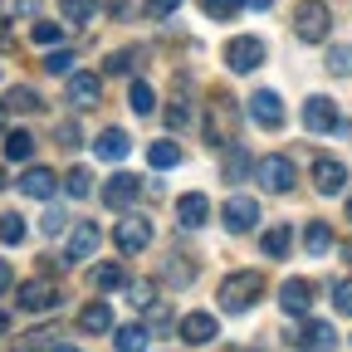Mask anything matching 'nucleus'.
Returning a JSON list of instances; mask_svg holds the SVG:
<instances>
[{
    "instance_id": "16",
    "label": "nucleus",
    "mask_w": 352,
    "mask_h": 352,
    "mask_svg": "<svg viewBox=\"0 0 352 352\" xmlns=\"http://www.w3.org/2000/svg\"><path fill=\"white\" fill-rule=\"evenodd\" d=\"M314 186H318L323 196H338V191L347 186V166L333 162V157H318V162H314Z\"/></svg>"
},
{
    "instance_id": "8",
    "label": "nucleus",
    "mask_w": 352,
    "mask_h": 352,
    "mask_svg": "<svg viewBox=\"0 0 352 352\" xmlns=\"http://www.w3.org/2000/svg\"><path fill=\"white\" fill-rule=\"evenodd\" d=\"M113 240H118V250H122V254H142V250L152 245V220H142V215H127V220H118Z\"/></svg>"
},
{
    "instance_id": "30",
    "label": "nucleus",
    "mask_w": 352,
    "mask_h": 352,
    "mask_svg": "<svg viewBox=\"0 0 352 352\" xmlns=\"http://www.w3.org/2000/svg\"><path fill=\"white\" fill-rule=\"evenodd\" d=\"M6 108L10 113H39V94H34V88H10V94H6Z\"/></svg>"
},
{
    "instance_id": "46",
    "label": "nucleus",
    "mask_w": 352,
    "mask_h": 352,
    "mask_svg": "<svg viewBox=\"0 0 352 352\" xmlns=\"http://www.w3.org/2000/svg\"><path fill=\"white\" fill-rule=\"evenodd\" d=\"M15 10H20V15H34L39 6H34V0H15Z\"/></svg>"
},
{
    "instance_id": "11",
    "label": "nucleus",
    "mask_w": 352,
    "mask_h": 352,
    "mask_svg": "<svg viewBox=\"0 0 352 352\" xmlns=\"http://www.w3.org/2000/svg\"><path fill=\"white\" fill-rule=\"evenodd\" d=\"M98 245H103V230L94 226V220H74V230H69V254H64V259H69V264H74V259H88Z\"/></svg>"
},
{
    "instance_id": "53",
    "label": "nucleus",
    "mask_w": 352,
    "mask_h": 352,
    "mask_svg": "<svg viewBox=\"0 0 352 352\" xmlns=\"http://www.w3.org/2000/svg\"><path fill=\"white\" fill-rule=\"evenodd\" d=\"M0 191H6V171H0Z\"/></svg>"
},
{
    "instance_id": "19",
    "label": "nucleus",
    "mask_w": 352,
    "mask_h": 352,
    "mask_svg": "<svg viewBox=\"0 0 352 352\" xmlns=\"http://www.w3.org/2000/svg\"><path fill=\"white\" fill-rule=\"evenodd\" d=\"M176 215H182V230H201L210 220V201L201 191H186L182 201H176Z\"/></svg>"
},
{
    "instance_id": "18",
    "label": "nucleus",
    "mask_w": 352,
    "mask_h": 352,
    "mask_svg": "<svg viewBox=\"0 0 352 352\" xmlns=\"http://www.w3.org/2000/svg\"><path fill=\"white\" fill-rule=\"evenodd\" d=\"M20 191L34 196V201H50V196L59 191V176H54L50 166H30V171L20 176Z\"/></svg>"
},
{
    "instance_id": "25",
    "label": "nucleus",
    "mask_w": 352,
    "mask_h": 352,
    "mask_svg": "<svg viewBox=\"0 0 352 352\" xmlns=\"http://www.w3.org/2000/svg\"><path fill=\"white\" fill-rule=\"evenodd\" d=\"M113 342H118V352H147V328L122 323V328H113Z\"/></svg>"
},
{
    "instance_id": "41",
    "label": "nucleus",
    "mask_w": 352,
    "mask_h": 352,
    "mask_svg": "<svg viewBox=\"0 0 352 352\" xmlns=\"http://www.w3.org/2000/svg\"><path fill=\"white\" fill-rule=\"evenodd\" d=\"M132 59H138V50H118V54H108V64H103V69H108V74H127V69H132Z\"/></svg>"
},
{
    "instance_id": "47",
    "label": "nucleus",
    "mask_w": 352,
    "mask_h": 352,
    "mask_svg": "<svg viewBox=\"0 0 352 352\" xmlns=\"http://www.w3.org/2000/svg\"><path fill=\"white\" fill-rule=\"evenodd\" d=\"M245 6H250V10H270V6H274V0H245Z\"/></svg>"
},
{
    "instance_id": "39",
    "label": "nucleus",
    "mask_w": 352,
    "mask_h": 352,
    "mask_svg": "<svg viewBox=\"0 0 352 352\" xmlns=\"http://www.w3.org/2000/svg\"><path fill=\"white\" fill-rule=\"evenodd\" d=\"M64 226H69V215H64V210H44V220H39V230H44V235H64Z\"/></svg>"
},
{
    "instance_id": "2",
    "label": "nucleus",
    "mask_w": 352,
    "mask_h": 352,
    "mask_svg": "<svg viewBox=\"0 0 352 352\" xmlns=\"http://www.w3.org/2000/svg\"><path fill=\"white\" fill-rule=\"evenodd\" d=\"M333 30V10L323 6V0H298V10H294V34L303 44H323Z\"/></svg>"
},
{
    "instance_id": "28",
    "label": "nucleus",
    "mask_w": 352,
    "mask_h": 352,
    "mask_svg": "<svg viewBox=\"0 0 352 352\" xmlns=\"http://www.w3.org/2000/svg\"><path fill=\"white\" fill-rule=\"evenodd\" d=\"M147 162H152L157 171H171L176 162H182V147H176V142H152V147H147Z\"/></svg>"
},
{
    "instance_id": "13",
    "label": "nucleus",
    "mask_w": 352,
    "mask_h": 352,
    "mask_svg": "<svg viewBox=\"0 0 352 352\" xmlns=\"http://www.w3.org/2000/svg\"><path fill=\"white\" fill-rule=\"evenodd\" d=\"M289 342L303 347V352H333L338 347V333H333V323H303Z\"/></svg>"
},
{
    "instance_id": "45",
    "label": "nucleus",
    "mask_w": 352,
    "mask_h": 352,
    "mask_svg": "<svg viewBox=\"0 0 352 352\" xmlns=\"http://www.w3.org/2000/svg\"><path fill=\"white\" fill-rule=\"evenodd\" d=\"M6 289H10V264L0 259V294H6Z\"/></svg>"
},
{
    "instance_id": "10",
    "label": "nucleus",
    "mask_w": 352,
    "mask_h": 352,
    "mask_svg": "<svg viewBox=\"0 0 352 352\" xmlns=\"http://www.w3.org/2000/svg\"><path fill=\"white\" fill-rule=\"evenodd\" d=\"M142 196V182L132 171H113L108 176V186H103V201H108V210H132V201Z\"/></svg>"
},
{
    "instance_id": "21",
    "label": "nucleus",
    "mask_w": 352,
    "mask_h": 352,
    "mask_svg": "<svg viewBox=\"0 0 352 352\" xmlns=\"http://www.w3.org/2000/svg\"><path fill=\"white\" fill-rule=\"evenodd\" d=\"M182 338H186L191 347H206V342L215 338V318H210V314H186V318H182Z\"/></svg>"
},
{
    "instance_id": "17",
    "label": "nucleus",
    "mask_w": 352,
    "mask_h": 352,
    "mask_svg": "<svg viewBox=\"0 0 352 352\" xmlns=\"http://www.w3.org/2000/svg\"><path fill=\"white\" fill-rule=\"evenodd\" d=\"M78 328H83V333H113V328H118V323H113V303H108V298L83 303V308H78Z\"/></svg>"
},
{
    "instance_id": "40",
    "label": "nucleus",
    "mask_w": 352,
    "mask_h": 352,
    "mask_svg": "<svg viewBox=\"0 0 352 352\" xmlns=\"http://www.w3.org/2000/svg\"><path fill=\"white\" fill-rule=\"evenodd\" d=\"M333 303H338V314H347V318H352V279L333 284Z\"/></svg>"
},
{
    "instance_id": "48",
    "label": "nucleus",
    "mask_w": 352,
    "mask_h": 352,
    "mask_svg": "<svg viewBox=\"0 0 352 352\" xmlns=\"http://www.w3.org/2000/svg\"><path fill=\"white\" fill-rule=\"evenodd\" d=\"M0 50H10V34H6V20H0Z\"/></svg>"
},
{
    "instance_id": "9",
    "label": "nucleus",
    "mask_w": 352,
    "mask_h": 352,
    "mask_svg": "<svg viewBox=\"0 0 352 352\" xmlns=\"http://www.w3.org/2000/svg\"><path fill=\"white\" fill-rule=\"evenodd\" d=\"M303 127H308V132H338V127H342L338 103H333L328 94H314V98L303 103Z\"/></svg>"
},
{
    "instance_id": "26",
    "label": "nucleus",
    "mask_w": 352,
    "mask_h": 352,
    "mask_svg": "<svg viewBox=\"0 0 352 352\" xmlns=\"http://www.w3.org/2000/svg\"><path fill=\"white\" fill-rule=\"evenodd\" d=\"M127 103H132V113H157V88L147 83V78H132V94H127Z\"/></svg>"
},
{
    "instance_id": "38",
    "label": "nucleus",
    "mask_w": 352,
    "mask_h": 352,
    "mask_svg": "<svg viewBox=\"0 0 352 352\" xmlns=\"http://www.w3.org/2000/svg\"><path fill=\"white\" fill-rule=\"evenodd\" d=\"M328 74H352V50H347V44H333V50H328Z\"/></svg>"
},
{
    "instance_id": "15",
    "label": "nucleus",
    "mask_w": 352,
    "mask_h": 352,
    "mask_svg": "<svg viewBox=\"0 0 352 352\" xmlns=\"http://www.w3.org/2000/svg\"><path fill=\"white\" fill-rule=\"evenodd\" d=\"M279 303H284V314L303 318L308 308H314V284H308V279H284V289H279Z\"/></svg>"
},
{
    "instance_id": "24",
    "label": "nucleus",
    "mask_w": 352,
    "mask_h": 352,
    "mask_svg": "<svg viewBox=\"0 0 352 352\" xmlns=\"http://www.w3.org/2000/svg\"><path fill=\"white\" fill-rule=\"evenodd\" d=\"M166 127H171V132L196 127V103H191V98H171V103H166Z\"/></svg>"
},
{
    "instance_id": "12",
    "label": "nucleus",
    "mask_w": 352,
    "mask_h": 352,
    "mask_svg": "<svg viewBox=\"0 0 352 352\" xmlns=\"http://www.w3.org/2000/svg\"><path fill=\"white\" fill-rule=\"evenodd\" d=\"M220 220H226V230H230V235H245L254 220H259V206H254L250 196H230L226 210H220Z\"/></svg>"
},
{
    "instance_id": "33",
    "label": "nucleus",
    "mask_w": 352,
    "mask_h": 352,
    "mask_svg": "<svg viewBox=\"0 0 352 352\" xmlns=\"http://www.w3.org/2000/svg\"><path fill=\"white\" fill-rule=\"evenodd\" d=\"M245 171H250V152H245L240 142H230V152H226V176H230V182H240Z\"/></svg>"
},
{
    "instance_id": "43",
    "label": "nucleus",
    "mask_w": 352,
    "mask_h": 352,
    "mask_svg": "<svg viewBox=\"0 0 352 352\" xmlns=\"http://www.w3.org/2000/svg\"><path fill=\"white\" fill-rule=\"evenodd\" d=\"M176 6L182 0H147V20H166V15H176Z\"/></svg>"
},
{
    "instance_id": "20",
    "label": "nucleus",
    "mask_w": 352,
    "mask_h": 352,
    "mask_svg": "<svg viewBox=\"0 0 352 352\" xmlns=\"http://www.w3.org/2000/svg\"><path fill=\"white\" fill-rule=\"evenodd\" d=\"M94 152H98L103 162H122V157L132 152V138H127L122 127H103V132H98V142H94Z\"/></svg>"
},
{
    "instance_id": "37",
    "label": "nucleus",
    "mask_w": 352,
    "mask_h": 352,
    "mask_svg": "<svg viewBox=\"0 0 352 352\" xmlns=\"http://www.w3.org/2000/svg\"><path fill=\"white\" fill-rule=\"evenodd\" d=\"M44 74H54V78H69V74H74V54H69V50H54L50 59H44Z\"/></svg>"
},
{
    "instance_id": "54",
    "label": "nucleus",
    "mask_w": 352,
    "mask_h": 352,
    "mask_svg": "<svg viewBox=\"0 0 352 352\" xmlns=\"http://www.w3.org/2000/svg\"><path fill=\"white\" fill-rule=\"evenodd\" d=\"M347 220H352V201H347Z\"/></svg>"
},
{
    "instance_id": "42",
    "label": "nucleus",
    "mask_w": 352,
    "mask_h": 352,
    "mask_svg": "<svg viewBox=\"0 0 352 352\" xmlns=\"http://www.w3.org/2000/svg\"><path fill=\"white\" fill-rule=\"evenodd\" d=\"M132 303H138V308H152L157 303V284L147 279V284H132Z\"/></svg>"
},
{
    "instance_id": "34",
    "label": "nucleus",
    "mask_w": 352,
    "mask_h": 352,
    "mask_svg": "<svg viewBox=\"0 0 352 352\" xmlns=\"http://www.w3.org/2000/svg\"><path fill=\"white\" fill-rule=\"evenodd\" d=\"M201 10H206L210 20H230V15L245 10V0H201Z\"/></svg>"
},
{
    "instance_id": "36",
    "label": "nucleus",
    "mask_w": 352,
    "mask_h": 352,
    "mask_svg": "<svg viewBox=\"0 0 352 352\" xmlns=\"http://www.w3.org/2000/svg\"><path fill=\"white\" fill-rule=\"evenodd\" d=\"M30 39H34V44H59V39H64V25L39 20V25H30Z\"/></svg>"
},
{
    "instance_id": "7",
    "label": "nucleus",
    "mask_w": 352,
    "mask_h": 352,
    "mask_svg": "<svg viewBox=\"0 0 352 352\" xmlns=\"http://www.w3.org/2000/svg\"><path fill=\"white\" fill-rule=\"evenodd\" d=\"M69 103H74L78 113L98 108V103H103V78L88 74V69H74V74H69Z\"/></svg>"
},
{
    "instance_id": "3",
    "label": "nucleus",
    "mask_w": 352,
    "mask_h": 352,
    "mask_svg": "<svg viewBox=\"0 0 352 352\" xmlns=\"http://www.w3.org/2000/svg\"><path fill=\"white\" fill-rule=\"evenodd\" d=\"M210 118H206V142H235V98L210 94Z\"/></svg>"
},
{
    "instance_id": "29",
    "label": "nucleus",
    "mask_w": 352,
    "mask_h": 352,
    "mask_svg": "<svg viewBox=\"0 0 352 352\" xmlns=\"http://www.w3.org/2000/svg\"><path fill=\"white\" fill-rule=\"evenodd\" d=\"M59 10H64L69 25H88V20H94V10H98V0H59Z\"/></svg>"
},
{
    "instance_id": "14",
    "label": "nucleus",
    "mask_w": 352,
    "mask_h": 352,
    "mask_svg": "<svg viewBox=\"0 0 352 352\" xmlns=\"http://www.w3.org/2000/svg\"><path fill=\"white\" fill-rule=\"evenodd\" d=\"M250 118H254L259 127H284V103H279V94H270V88L250 94Z\"/></svg>"
},
{
    "instance_id": "51",
    "label": "nucleus",
    "mask_w": 352,
    "mask_h": 352,
    "mask_svg": "<svg viewBox=\"0 0 352 352\" xmlns=\"http://www.w3.org/2000/svg\"><path fill=\"white\" fill-rule=\"evenodd\" d=\"M342 259H347V264H352V240H347V245H342Z\"/></svg>"
},
{
    "instance_id": "31",
    "label": "nucleus",
    "mask_w": 352,
    "mask_h": 352,
    "mask_svg": "<svg viewBox=\"0 0 352 352\" xmlns=\"http://www.w3.org/2000/svg\"><path fill=\"white\" fill-rule=\"evenodd\" d=\"M20 240H25V220L15 210H6L0 215V245H20Z\"/></svg>"
},
{
    "instance_id": "4",
    "label": "nucleus",
    "mask_w": 352,
    "mask_h": 352,
    "mask_svg": "<svg viewBox=\"0 0 352 352\" xmlns=\"http://www.w3.org/2000/svg\"><path fill=\"white\" fill-rule=\"evenodd\" d=\"M254 176L264 182V191H274V196H284V191H294V182H298V171H294V162L289 157H264V162H254Z\"/></svg>"
},
{
    "instance_id": "27",
    "label": "nucleus",
    "mask_w": 352,
    "mask_h": 352,
    "mask_svg": "<svg viewBox=\"0 0 352 352\" xmlns=\"http://www.w3.org/2000/svg\"><path fill=\"white\" fill-rule=\"evenodd\" d=\"M122 284H127V270H122V264L108 259V264H98V270H94V289H98V294H113V289H122Z\"/></svg>"
},
{
    "instance_id": "23",
    "label": "nucleus",
    "mask_w": 352,
    "mask_h": 352,
    "mask_svg": "<svg viewBox=\"0 0 352 352\" xmlns=\"http://www.w3.org/2000/svg\"><path fill=\"white\" fill-rule=\"evenodd\" d=\"M303 250H308V254H328V250H333L328 220H308V226H303Z\"/></svg>"
},
{
    "instance_id": "35",
    "label": "nucleus",
    "mask_w": 352,
    "mask_h": 352,
    "mask_svg": "<svg viewBox=\"0 0 352 352\" xmlns=\"http://www.w3.org/2000/svg\"><path fill=\"white\" fill-rule=\"evenodd\" d=\"M64 191H69L74 201H83L88 191H94V176H88L83 166H74V171H69V182H64Z\"/></svg>"
},
{
    "instance_id": "1",
    "label": "nucleus",
    "mask_w": 352,
    "mask_h": 352,
    "mask_svg": "<svg viewBox=\"0 0 352 352\" xmlns=\"http://www.w3.org/2000/svg\"><path fill=\"white\" fill-rule=\"evenodd\" d=\"M215 298H220V308H226V314H245L254 298H264V274H259V270H235V274L220 279Z\"/></svg>"
},
{
    "instance_id": "32",
    "label": "nucleus",
    "mask_w": 352,
    "mask_h": 352,
    "mask_svg": "<svg viewBox=\"0 0 352 352\" xmlns=\"http://www.w3.org/2000/svg\"><path fill=\"white\" fill-rule=\"evenodd\" d=\"M30 152H34V138H30V132H10V138H6V157H10V162H30Z\"/></svg>"
},
{
    "instance_id": "5",
    "label": "nucleus",
    "mask_w": 352,
    "mask_h": 352,
    "mask_svg": "<svg viewBox=\"0 0 352 352\" xmlns=\"http://www.w3.org/2000/svg\"><path fill=\"white\" fill-rule=\"evenodd\" d=\"M226 64H230L235 74H254V69L264 64V39H254V34H235V39L226 44Z\"/></svg>"
},
{
    "instance_id": "49",
    "label": "nucleus",
    "mask_w": 352,
    "mask_h": 352,
    "mask_svg": "<svg viewBox=\"0 0 352 352\" xmlns=\"http://www.w3.org/2000/svg\"><path fill=\"white\" fill-rule=\"evenodd\" d=\"M50 352H78V347H69V342H54V347H50Z\"/></svg>"
},
{
    "instance_id": "50",
    "label": "nucleus",
    "mask_w": 352,
    "mask_h": 352,
    "mask_svg": "<svg viewBox=\"0 0 352 352\" xmlns=\"http://www.w3.org/2000/svg\"><path fill=\"white\" fill-rule=\"evenodd\" d=\"M6 333H10V318H6V314H0V338H6Z\"/></svg>"
},
{
    "instance_id": "52",
    "label": "nucleus",
    "mask_w": 352,
    "mask_h": 352,
    "mask_svg": "<svg viewBox=\"0 0 352 352\" xmlns=\"http://www.w3.org/2000/svg\"><path fill=\"white\" fill-rule=\"evenodd\" d=\"M6 113H10V108H6V103H0V127H6Z\"/></svg>"
},
{
    "instance_id": "22",
    "label": "nucleus",
    "mask_w": 352,
    "mask_h": 352,
    "mask_svg": "<svg viewBox=\"0 0 352 352\" xmlns=\"http://www.w3.org/2000/svg\"><path fill=\"white\" fill-rule=\"evenodd\" d=\"M289 245H294V230H289V226H270V230L259 235V250L270 254V259H284Z\"/></svg>"
},
{
    "instance_id": "6",
    "label": "nucleus",
    "mask_w": 352,
    "mask_h": 352,
    "mask_svg": "<svg viewBox=\"0 0 352 352\" xmlns=\"http://www.w3.org/2000/svg\"><path fill=\"white\" fill-rule=\"evenodd\" d=\"M20 308L25 314H50V308H59V284L54 279H25L20 284Z\"/></svg>"
},
{
    "instance_id": "44",
    "label": "nucleus",
    "mask_w": 352,
    "mask_h": 352,
    "mask_svg": "<svg viewBox=\"0 0 352 352\" xmlns=\"http://www.w3.org/2000/svg\"><path fill=\"white\" fill-rule=\"evenodd\" d=\"M54 138H59V147H78V142H83V132H78V122H59Z\"/></svg>"
}]
</instances>
